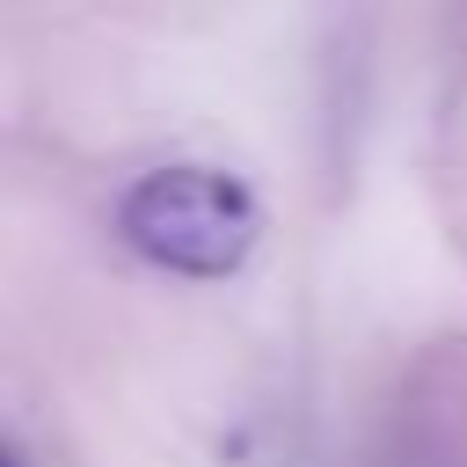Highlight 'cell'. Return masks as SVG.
<instances>
[{"mask_svg": "<svg viewBox=\"0 0 467 467\" xmlns=\"http://www.w3.org/2000/svg\"><path fill=\"white\" fill-rule=\"evenodd\" d=\"M0 467H29V452H22L15 438H0Z\"/></svg>", "mask_w": 467, "mask_h": 467, "instance_id": "cell-2", "label": "cell"}, {"mask_svg": "<svg viewBox=\"0 0 467 467\" xmlns=\"http://www.w3.org/2000/svg\"><path fill=\"white\" fill-rule=\"evenodd\" d=\"M117 234L139 263H153L168 277H234L255 255L263 212L241 175L175 161V168H153L124 190Z\"/></svg>", "mask_w": 467, "mask_h": 467, "instance_id": "cell-1", "label": "cell"}]
</instances>
